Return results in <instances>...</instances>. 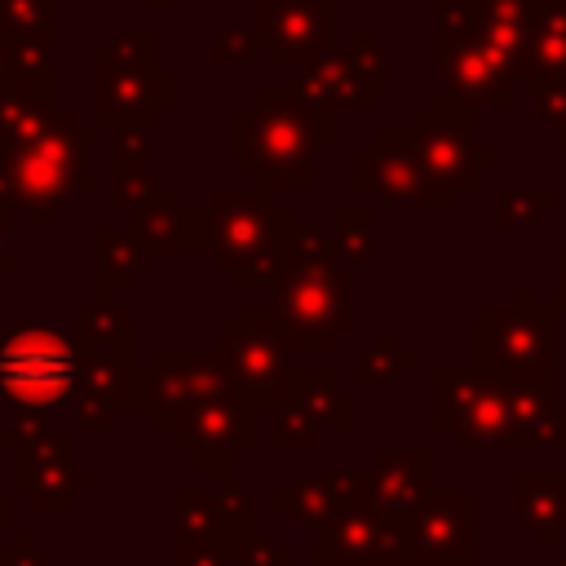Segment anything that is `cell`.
Segmentation results:
<instances>
[{
  "instance_id": "cell-1",
  "label": "cell",
  "mask_w": 566,
  "mask_h": 566,
  "mask_svg": "<svg viewBox=\"0 0 566 566\" xmlns=\"http://www.w3.org/2000/svg\"><path fill=\"white\" fill-rule=\"evenodd\" d=\"M75 358L57 332H13L0 340V394L13 407L44 411L71 394Z\"/></svg>"
}]
</instances>
